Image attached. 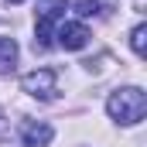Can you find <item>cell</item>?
<instances>
[{"mask_svg": "<svg viewBox=\"0 0 147 147\" xmlns=\"http://www.w3.org/2000/svg\"><path fill=\"white\" fill-rule=\"evenodd\" d=\"M7 3H21V0H7Z\"/></svg>", "mask_w": 147, "mask_h": 147, "instance_id": "cell-10", "label": "cell"}, {"mask_svg": "<svg viewBox=\"0 0 147 147\" xmlns=\"http://www.w3.org/2000/svg\"><path fill=\"white\" fill-rule=\"evenodd\" d=\"M75 14H82V17L99 14V0H79V3H75Z\"/></svg>", "mask_w": 147, "mask_h": 147, "instance_id": "cell-8", "label": "cell"}, {"mask_svg": "<svg viewBox=\"0 0 147 147\" xmlns=\"http://www.w3.org/2000/svg\"><path fill=\"white\" fill-rule=\"evenodd\" d=\"M51 137H55V130L48 123H34V120L21 123V140H24V147H48Z\"/></svg>", "mask_w": 147, "mask_h": 147, "instance_id": "cell-5", "label": "cell"}, {"mask_svg": "<svg viewBox=\"0 0 147 147\" xmlns=\"http://www.w3.org/2000/svg\"><path fill=\"white\" fill-rule=\"evenodd\" d=\"M106 113H110L116 123L134 127V123L144 120V113H147V92H144V89H137V86L116 89L110 99H106Z\"/></svg>", "mask_w": 147, "mask_h": 147, "instance_id": "cell-1", "label": "cell"}, {"mask_svg": "<svg viewBox=\"0 0 147 147\" xmlns=\"http://www.w3.org/2000/svg\"><path fill=\"white\" fill-rule=\"evenodd\" d=\"M14 65H17V41L0 38V72H10Z\"/></svg>", "mask_w": 147, "mask_h": 147, "instance_id": "cell-6", "label": "cell"}, {"mask_svg": "<svg viewBox=\"0 0 147 147\" xmlns=\"http://www.w3.org/2000/svg\"><path fill=\"white\" fill-rule=\"evenodd\" d=\"M3 127H7V123H3V113H0V134H3Z\"/></svg>", "mask_w": 147, "mask_h": 147, "instance_id": "cell-9", "label": "cell"}, {"mask_svg": "<svg viewBox=\"0 0 147 147\" xmlns=\"http://www.w3.org/2000/svg\"><path fill=\"white\" fill-rule=\"evenodd\" d=\"M144 38H147V24H137V28L130 31V48H134V55H144Z\"/></svg>", "mask_w": 147, "mask_h": 147, "instance_id": "cell-7", "label": "cell"}, {"mask_svg": "<svg viewBox=\"0 0 147 147\" xmlns=\"http://www.w3.org/2000/svg\"><path fill=\"white\" fill-rule=\"evenodd\" d=\"M58 48H65V51H79V48H86L89 45V28L82 24V21H62L58 24Z\"/></svg>", "mask_w": 147, "mask_h": 147, "instance_id": "cell-4", "label": "cell"}, {"mask_svg": "<svg viewBox=\"0 0 147 147\" xmlns=\"http://www.w3.org/2000/svg\"><path fill=\"white\" fill-rule=\"evenodd\" d=\"M58 86V75L51 72V69H34V72H28L24 79H21V89L28 92V96H34V99H55V89Z\"/></svg>", "mask_w": 147, "mask_h": 147, "instance_id": "cell-3", "label": "cell"}, {"mask_svg": "<svg viewBox=\"0 0 147 147\" xmlns=\"http://www.w3.org/2000/svg\"><path fill=\"white\" fill-rule=\"evenodd\" d=\"M65 17V0H38V28H34V48L48 51L51 38H55V24Z\"/></svg>", "mask_w": 147, "mask_h": 147, "instance_id": "cell-2", "label": "cell"}]
</instances>
